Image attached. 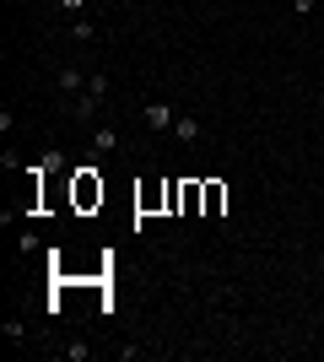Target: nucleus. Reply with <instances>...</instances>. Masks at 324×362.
<instances>
[{
	"label": "nucleus",
	"instance_id": "1",
	"mask_svg": "<svg viewBox=\"0 0 324 362\" xmlns=\"http://www.w3.org/2000/svg\"><path fill=\"white\" fill-rule=\"evenodd\" d=\"M54 92H65V98L76 103L81 92H87V76H81L76 65H60V71H54Z\"/></svg>",
	"mask_w": 324,
	"mask_h": 362
},
{
	"label": "nucleus",
	"instance_id": "2",
	"mask_svg": "<svg viewBox=\"0 0 324 362\" xmlns=\"http://www.w3.org/2000/svg\"><path fill=\"white\" fill-rule=\"evenodd\" d=\"M173 136L184 141V146H195V141H200L205 130H200V119H195V114H179V119H173Z\"/></svg>",
	"mask_w": 324,
	"mask_h": 362
},
{
	"label": "nucleus",
	"instance_id": "3",
	"mask_svg": "<svg viewBox=\"0 0 324 362\" xmlns=\"http://www.w3.org/2000/svg\"><path fill=\"white\" fill-rule=\"evenodd\" d=\"M76 200H81V206H92V200H103V184L92 179V168H81V179H76Z\"/></svg>",
	"mask_w": 324,
	"mask_h": 362
},
{
	"label": "nucleus",
	"instance_id": "4",
	"mask_svg": "<svg viewBox=\"0 0 324 362\" xmlns=\"http://www.w3.org/2000/svg\"><path fill=\"white\" fill-rule=\"evenodd\" d=\"M173 119H179V114H173L168 103H146V124H152V130H173Z\"/></svg>",
	"mask_w": 324,
	"mask_h": 362
},
{
	"label": "nucleus",
	"instance_id": "5",
	"mask_svg": "<svg viewBox=\"0 0 324 362\" xmlns=\"http://www.w3.org/2000/svg\"><path fill=\"white\" fill-rule=\"evenodd\" d=\"M87 98H97V103H108V76H103V71H92V76H87Z\"/></svg>",
	"mask_w": 324,
	"mask_h": 362
},
{
	"label": "nucleus",
	"instance_id": "6",
	"mask_svg": "<svg viewBox=\"0 0 324 362\" xmlns=\"http://www.w3.org/2000/svg\"><path fill=\"white\" fill-rule=\"evenodd\" d=\"M92 146L103 151V157H114V151H119V136H114V130H92Z\"/></svg>",
	"mask_w": 324,
	"mask_h": 362
},
{
	"label": "nucleus",
	"instance_id": "7",
	"mask_svg": "<svg viewBox=\"0 0 324 362\" xmlns=\"http://www.w3.org/2000/svg\"><path fill=\"white\" fill-rule=\"evenodd\" d=\"M71 38H76V44H87V38H97V28L87 22V16H76V22H71Z\"/></svg>",
	"mask_w": 324,
	"mask_h": 362
},
{
	"label": "nucleus",
	"instance_id": "8",
	"mask_svg": "<svg viewBox=\"0 0 324 362\" xmlns=\"http://www.w3.org/2000/svg\"><path fill=\"white\" fill-rule=\"evenodd\" d=\"M222 200H227V195H222V184H205V211H222Z\"/></svg>",
	"mask_w": 324,
	"mask_h": 362
},
{
	"label": "nucleus",
	"instance_id": "9",
	"mask_svg": "<svg viewBox=\"0 0 324 362\" xmlns=\"http://www.w3.org/2000/svg\"><path fill=\"white\" fill-rule=\"evenodd\" d=\"M65 357H71V362H87V357H92V346H87V341H65Z\"/></svg>",
	"mask_w": 324,
	"mask_h": 362
},
{
	"label": "nucleus",
	"instance_id": "10",
	"mask_svg": "<svg viewBox=\"0 0 324 362\" xmlns=\"http://www.w3.org/2000/svg\"><path fill=\"white\" fill-rule=\"evenodd\" d=\"M54 6H60L65 16H81V11H87V0H54Z\"/></svg>",
	"mask_w": 324,
	"mask_h": 362
},
{
	"label": "nucleus",
	"instance_id": "11",
	"mask_svg": "<svg viewBox=\"0 0 324 362\" xmlns=\"http://www.w3.org/2000/svg\"><path fill=\"white\" fill-rule=\"evenodd\" d=\"M313 6H324V0H292V11H297V16H308Z\"/></svg>",
	"mask_w": 324,
	"mask_h": 362
},
{
	"label": "nucleus",
	"instance_id": "12",
	"mask_svg": "<svg viewBox=\"0 0 324 362\" xmlns=\"http://www.w3.org/2000/svg\"><path fill=\"white\" fill-rule=\"evenodd\" d=\"M319 168H324V151H319Z\"/></svg>",
	"mask_w": 324,
	"mask_h": 362
}]
</instances>
